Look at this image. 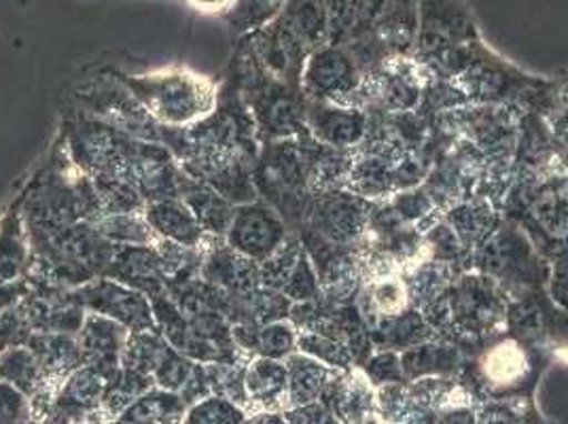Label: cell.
<instances>
[{"mask_svg": "<svg viewBox=\"0 0 568 424\" xmlns=\"http://www.w3.org/2000/svg\"><path fill=\"white\" fill-rule=\"evenodd\" d=\"M172 346L158 330L136 331L128 335L125 349L121 353V370L153 380L155 370Z\"/></svg>", "mask_w": 568, "mask_h": 424, "instance_id": "obj_36", "label": "cell"}, {"mask_svg": "<svg viewBox=\"0 0 568 424\" xmlns=\"http://www.w3.org/2000/svg\"><path fill=\"white\" fill-rule=\"evenodd\" d=\"M284 363L288 372V407H297V405L321 400L327 384L337 376V372H342V370L327 367L325 363L300 351L291 354Z\"/></svg>", "mask_w": 568, "mask_h": 424, "instance_id": "obj_33", "label": "cell"}, {"mask_svg": "<svg viewBox=\"0 0 568 424\" xmlns=\"http://www.w3.org/2000/svg\"><path fill=\"white\" fill-rule=\"evenodd\" d=\"M474 270L503 286L509 300L549 286L551 267L520 228L503 216L497 230L474 251Z\"/></svg>", "mask_w": 568, "mask_h": 424, "instance_id": "obj_6", "label": "cell"}, {"mask_svg": "<svg viewBox=\"0 0 568 424\" xmlns=\"http://www.w3.org/2000/svg\"><path fill=\"white\" fill-rule=\"evenodd\" d=\"M363 71L344 46H323L312 51L302 72V95L312 102H335L351 107Z\"/></svg>", "mask_w": 568, "mask_h": 424, "instance_id": "obj_11", "label": "cell"}, {"mask_svg": "<svg viewBox=\"0 0 568 424\" xmlns=\"http://www.w3.org/2000/svg\"><path fill=\"white\" fill-rule=\"evenodd\" d=\"M369 335L376 351L403 353L416 344L435 340V333L426 323L425 314L416 307H407L399 316L379 321L369 327Z\"/></svg>", "mask_w": 568, "mask_h": 424, "instance_id": "obj_32", "label": "cell"}, {"mask_svg": "<svg viewBox=\"0 0 568 424\" xmlns=\"http://www.w3.org/2000/svg\"><path fill=\"white\" fill-rule=\"evenodd\" d=\"M435 424H541V418L532 401H484L450 405Z\"/></svg>", "mask_w": 568, "mask_h": 424, "instance_id": "obj_24", "label": "cell"}, {"mask_svg": "<svg viewBox=\"0 0 568 424\" xmlns=\"http://www.w3.org/2000/svg\"><path fill=\"white\" fill-rule=\"evenodd\" d=\"M288 234L293 232L286 228L283 216L257 198L255 202L236 206L225 242L237 253L261 263L283 244Z\"/></svg>", "mask_w": 568, "mask_h": 424, "instance_id": "obj_16", "label": "cell"}, {"mask_svg": "<svg viewBox=\"0 0 568 424\" xmlns=\"http://www.w3.org/2000/svg\"><path fill=\"white\" fill-rule=\"evenodd\" d=\"M297 335L300 331L286 319L267 323L257 331L253 342V356H265L274 361H286L293 353H297Z\"/></svg>", "mask_w": 568, "mask_h": 424, "instance_id": "obj_43", "label": "cell"}, {"mask_svg": "<svg viewBox=\"0 0 568 424\" xmlns=\"http://www.w3.org/2000/svg\"><path fill=\"white\" fill-rule=\"evenodd\" d=\"M190 405L179 393L160 386L149 388L139 400L123 410L118 423L123 424H183Z\"/></svg>", "mask_w": 568, "mask_h": 424, "instance_id": "obj_34", "label": "cell"}, {"mask_svg": "<svg viewBox=\"0 0 568 424\" xmlns=\"http://www.w3.org/2000/svg\"><path fill=\"white\" fill-rule=\"evenodd\" d=\"M98 234L106 238L109 242L118 246L130 244H155L158 236L149 228L142 212H115V214H102L95 223H92Z\"/></svg>", "mask_w": 568, "mask_h": 424, "instance_id": "obj_37", "label": "cell"}, {"mask_svg": "<svg viewBox=\"0 0 568 424\" xmlns=\"http://www.w3.org/2000/svg\"><path fill=\"white\" fill-rule=\"evenodd\" d=\"M30 293V283L24 281H0V312L18 306Z\"/></svg>", "mask_w": 568, "mask_h": 424, "instance_id": "obj_50", "label": "cell"}, {"mask_svg": "<svg viewBox=\"0 0 568 424\" xmlns=\"http://www.w3.org/2000/svg\"><path fill=\"white\" fill-rule=\"evenodd\" d=\"M32 260L22 211L9 212L0 221V281H24Z\"/></svg>", "mask_w": 568, "mask_h": 424, "instance_id": "obj_35", "label": "cell"}, {"mask_svg": "<svg viewBox=\"0 0 568 424\" xmlns=\"http://www.w3.org/2000/svg\"><path fill=\"white\" fill-rule=\"evenodd\" d=\"M318 401H323L342 424L376 418V388L361 367L337 372Z\"/></svg>", "mask_w": 568, "mask_h": 424, "instance_id": "obj_21", "label": "cell"}, {"mask_svg": "<svg viewBox=\"0 0 568 424\" xmlns=\"http://www.w3.org/2000/svg\"><path fill=\"white\" fill-rule=\"evenodd\" d=\"M77 98L85 109V115L104 121L121 132L139 139V141L162 144V125H158L141 102L130 94V90L115 79H98L83 88H79Z\"/></svg>", "mask_w": 568, "mask_h": 424, "instance_id": "obj_10", "label": "cell"}, {"mask_svg": "<svg viewBox=\"0 0 568 424\" xmlns=\"http://www.w3.org/2000/svg\"><path fill=\"white\" fill-rule=\"evenodd\" d=\"M351 424H379L378 418H369V421H363V423H351Z\"/></svg>", "mask_w": 568, "mask_h": 424, "instance_id": "obj_53", "label": "cell"}, {"mask_svg": "<svg viewBox=\"0 0 568 424\" xmlns=\"http://www.w3.org/2000/svg\"><path fill=\"white\" fill-rule=\"evenodd\" d=\"M142 214L153 234L168 242L183 246H204L209 240V234L202 230L200 221L181 198L149 202Z\"/></svg>", "mask_w": 568, "mask_h": 424, "instance_id": "obj_25", "label": "cell"}, {"mask_svg": "<svg viewBox=\"0 0 568 424\" xmlns=\"http://www.w3.org/2000/svg\"><path fill=\"white\" fill-rule=\"evenodd\" d=\"M102 276L125 284L149 300L166 293V267L155 244L115 246L113 260Z\"/></svg>", "mask_w": 568, "mask_h": 424, "instance_id": "obj_18", "label": "cell"}, {"mask_svg": "<svg viewBox=\"0 0 568 424\" xmlns=\"http://www.w3.org/2000/svg\"><path fill=\"white\" fill-rule=\"evenodd\" d=\"M128 335L130 331L115 321L88 312L81 330L77 331V344L83 356V365H94L109 376H118Z\"/></svg>", "mask_w": 568, "mask_h": 424, "instance_id": "obj_20", "label": "cell"}, {"mask_svg": "<svg viewBox=\"0 0 568 424\" xmlns=\"http://www.w3.org/2000/svg\"><path fill=\"white\" fill-rule=\"evenodd\" d=\"M248 414L284 412L288 407V372L284 361L253 356L246 367Z\"/></svg>", "mask_w": 568, "mask_h": 424, "instance_id": "obj_23", "label": "cell"}, {"mask_svg": "<svg viewBox=\"0 0 568 424\" xmlns=\"http://www.w3.org/2000/svg\"><path fill=\"white\" fill-rule=\"evenodd\" d=\"M248 418V412L232 401L221 397H206L191 405L183 424H242Z\"/></svg>", "mask_w": 568, "mask_h": 424, "instance_id": "obj_44", "label": "cell"}, {"mask_svg": "<svg viewBox=\"0 0 568 424\" xmlns=\"http://www.w3.org/2000/svg\"><path fill=\"white\" fill-rule=\"evenodd\" d=\"M374 202L348 189H335L314 195L300 232H310L335 246L356 249L369 225Z\"/></svg>", "mask_w": 568, "mask_h": 424, "instance_id": "obj_9", "label": "cell"}, {"mask_svg": "<svg viewBox=\"0 0 568 424\" xmlns=\"http://www.w3.org/2000/svg\"><path fill=\"white\" fill-rule=\"evenodd\" d=\"M242 100L253 111L261 142L297 139L308 132L304 119L306 98L297 88L270 77L261 88L244 95Z\"/></svg>", "mask_w": 568, "mask_h": 424, "instance_id": "obj_12", "label": "cell"}, {"mask_svg": "<svg viewBox=\"0 0 568 424\" xmlns=\"http://www.w3.org/2000/svg\"><path fill=\"white\" fill-rule=\"evenodd\" d=\"M551 267L549 297L568 314V170L516 179L500 204Z\"/></svg>", "mask_w": 568, "mask_h": 424, "instance_id": "obj_1", "label": "cell"}, {"mask_svg": "<svg viewBox=\"0 0 568 424\" xmlns=\"http://www.w3.org/2000/svg\"><path fill=\"white\" fill-rule=\"evenodd\" d=\"M200 276L232 297H246L261 286L260 263L237 253L225 238L209 236L204 242Z\"/></svg>", "mask_w": 568, "mask_h": 424, "instance_id": "obj_17", "label": "cell"}, {"mask_svg": "<svg viewBox=\"0 0 568 424\" xmlns=\"http://www.w3.org/2000/svg\"><path fill=\"white\" fill-rule=\"evenodd\" d=\"M361 370L374 384V388L384 386V384L407 382L403 376L402 353H397V351H376L363 363Z\"/></svg>", "mask_w": 568, "mask_h": 424, "instance_id": "obj_46", "label": "cell"}, {"mask_svg": "<svg viewBox=\"0 0 568 424\" xmlns=\"http://www.w3.org/2000/svg\"><path fill=\"white\" fill-rule=\"evenodd\" d=\"M257 195L283 216L286 228L300 234L310 202L308 162L300 137L261 144L260 158L253 164Z\"/></svg>", "mask_w": 568, "mask_h": 424, "instance_id": "obj_5", "label": "cell"}, {"mask_svg": "<svg viewBox=\"0 0 568 424\" xmlns=\"http://www.w3.org/2000/svg\"><path fill=\"white\" fill-rule=\"evenodd\" d=\"M253 359V356H251ZM251 359H242L234 363H206V380L211 386V395L221 400L232 401L248 412L246 397V367Z\"/></svg>", "mask_w": 568, "mask_h": 424, "instance_id": "obj_40", "label": "cell"}, {"mask_svg": "<svg viewBox=\"0 0 568 424\" xmlns=\"http://www.w3.org/2000/svg\"><path fill=\"white\" fill-rule=\"evenodd\" d=\"M355 304L367 330L379 321L399 316L407 307H414L409 304L402 272L367 279L356 295Z\"/></svg>", "mask_w": 568, "mask_h": 424, "instance_id": "obj_28", "label": "cell"}, {"mask_svg": "<svg viewBox=\"0 0 568 424\" xmlns=\"http://www.w3.org/2000/svg\"><path fill=\"white\" fill-rule=\"evenodd\" d=\"M463 272L465 270H460L458 265L428 255L409 263L402 272L409 304L416 310H425L426 306L435 304Z\"/></svg>", "mask_w": 568, "mask_h": 424, "instance_id": "obj_30", "label": "cell"}, {"mask_svg": "<svg viewBox=\"0 0 568 424\" xmlns=\"http://www.w3.org/2000/svg\"><path fill=\"white\" fill-rule=\"evenodd\" d=\"M507 331L554 353L568 351V314L549 297L547 289L509 300Z\"/></svg>", "mask_w": 568, "mask_h": 424, "instance_id": "obj_14", "label": "cell"}, {"mask_svg": "<svg viewBox=\"0 0 568 424\" xmlns=\"http://www.w3.org/2000/svg\"><path fill=\"white\" fill-rule=\"evenodd\" d=\"M509 295L493 279L467 270L430 306L420 310L437 340L474 354L507 331Z\"/></svg>", "mask_w": 568, "mask_h": 424, "instance_id": "obj_2", "label": "cell"}, {"mask_svg": "<svg viewBox=\"0 0 568 424\" xmlns=\"http://www.w3.org/2000/svg\"><path fill=\"white\" fill-rule=\"evenodd\" d=\"M283 293L284 297L291 300V304H304V302H314V300L323 297L318 274H316L306 251L297 261L288 283L284 284Z\"/></svg>", "mask_w": 568, "mask_h": 424, "instance_id": "obj_45", "label": "cell"}, {"mask_svg": "<svg viewBox=\"0 0 568 424\" xmlns=\"http://www.w3.org/2000/svg\"><path fill=\"white\" fill-rule=\"evenodd\" d=\"M304 119L310 134L333 149H355L369 128V113L358 107L306 100Z\"/></svg>", "mask_w": 568, "mask_h": 424, "instance_id": "obj_19", "label": "cell"}, {"mask_svg": "<svg viewBox=\"0 0 568 424\" xmlns=\"http://www.w3.org/2000/svg\"><path fill=\"white\" fill-rule=\"evenodd\" d=\"M467 354L456 344L444 340H428L402 353L403 376L405 380L420 377H456L460 374Z\"/></svg>", "mask_w": 568, "mask_h": 424, "instance_id": "obj_29", "label": "cell"}, {"mask_svg": "<svg viewBox=\"0 0 568 424\" xmlns=\"http://www.w3.org/2000/svg\"><path fill=\"white\" fill-rule=\"evenodd\" d=\"M190 2L200 11H221V13H225L227 7L232 4V0H190Z\"/></svg>", "mask_w": 568, "mask_h": 424, "instance_id": "obj_52", "label": "cell"}, {"mask_svg": "<svg viewBox=\"0 0 568 424\" xmlns=\"http://www.w3.org/2000/svg\"><path fill=\"white\" fill-rule=\"evenodd\" d=\"M539 115L547 123L556 162L562 170H568V79L554 81L549 100Z\"/></svg>", "mask_w": 568, "mask_h": 424, "instance_id": "obj_38", "label": "cell"}, {"mask_svg": "<svg viewBox=\"0 0 568 424\" xmlns=\"http://www.w3.org/2000/svg\"><path fill=\"white\" fill-rule=\"evenodd\" d=\"M379 424H384V423H379ZM399 424H407V423H399Z\"/></svg>", "mask_w": 568, "mask_h": 424, "instance_id": "obj_55", "label": "cell"}, {"mask_svg": "<svg viewBox=\"0 0 568 424\" xmlns=\"http://www.w3.org/2000/svg\"><path fill=\"white\" fill-rule=\"evenodd\" d=\"M24 346L39 359L49 384L60 391L62 382L83 365V356L74 333L60 331H34Z\"/></svg>", "mask_w": 568, "mask_h": 424, "instance_id": "obj_26", "label": "cell"}, {"mask_svg": "<svg viewBox=\"0 0 568 424\" xmlns=\"http://www.w3.org/2000/svg\"><path fill=\"white\" fill-rule=\"evenodd\" d=\"M514 168H516V179H537V176H547L562 170L556 162L545 119L528 109L524 111L520 119Z\"/></svg>", "mask_w": 568, "mask_h": 424, "instance_id": "obj_22", "label": "cell"}, {"mask_svg": "<svg viewBox=\"0 0 568 424\" xmlns=\"http://www.w3.org/2000/svg\"><path fill=\"white\" fill-rule=\"evenodd\" d=\"M111 424H123V423H118V421H115V423H111Z\"/></svg>", "mask_w": 568, "mask_h": 424, "instance_id": "obj_54", "label": "cell"}, {"mask_svg": "<svg viewBox=\"0 0 568 424\" xmlns=\"http://www.w3.org/2000/svg\"><path fill=\"white\" fill-rule=\"evenodd\" d=\"M118 79L141 102L149 118L170 130H183L209 118L221 90L209 77L187 69L121 74Z\"/></svg>", "mask_w": 568, "mask_h": 424, "instance_id": "obj_4", "label": "cell"}, {"mask_svg": "<svg viewBox=\"0 0 568 424\" xmlns=\"http://www.w3.org/2000/svg\"><path fill=\"white\" fill-rule=\"evenodd\" d=\"M193 367H195V363L191 359L179 353V351H174V349H170L166 356L162 359L160 367L155 370L153 382H155V386H160L164 391L181 393V388L190 380Z\"/></svg>", "mask_w": 568, "mask_h": 424, "instance_id": "obj_47", "label": "cell"}, {"mask_svg": "<svg viewBox=\"0 0 568 424\" xmlns=\"http://www.w3.org/2000/svg\"><path fill=\"white\" fill-rule=\"evenodd\" d=\"M242 424H286L283 412H255Z\"/></svg>", "mask_w": 568, "mask_h": 424, "instance_id": "obj_51", "label": "cell"}, {"mask_svg": "<svg viewBox=\"0 0 568 424\" xmlns=\"http://www.w3.org/2000/svg\"><path fill=\"white\" fill-rule=\"evenodd\" d=\"M428 72L414 55L388 58L378 67L363 71L351 107L369 115H397L416 111L423 102Z\"/></svg>", "mask_w": 568, "mask_h": 424, "instance_id": "obj_8", "label": "cell"}, {"mask_svg": "<svg viewBox=\"0 0 568 424\" xmlns=\"http://www.w3.org/2000/svg\"><path fill=\"white\" fill-rule=\"evenodd\" d=\"M283 416L286 424H342L323 401H312L306 405L286 407Z\"/></svg>", "mask_w": 568, "mask_h": 424, "instance_id": "obj_49", "label": "cell"}, {"mask_svg": "<svg viewBox=\"0 0 568 424\" xmlns=\"http://www.w3.org/2000/svg\"><path fill=\"white\" fill-rule=\"evenodd\" d=\"M32 423V403L20 388L0 380V424Z\"/></svg>", "mask_w": 568, "mask_h": 424, "instance_id": "obj_48", "label": "cell"}, {"mask_svg": "<svg viewBox=\"0 0 568 424\" xmlns=\"http://www.w3.org/2000/svg\"><path fill=\"white\" fill-rule=\"evenodd\" d=\"M520 104H465L433 115L439 139L460 142L488 162H514L524 115Z\"/></svg>", "mask_w": 568, "mask_h": 424, "instance_id": "obj_7", "label": "cell"}, {"mask_svg": "<svg viewBox=\"0 0 568 424\" xmlns=\"http://www.w3.org/2000/svg\"><path fill=\"white\" fill-rule=\"evenodd\" d=\"M554 351L524 342L509 331L469 354L456 380L474 403L532 401Z\"/></svg>", "mask_w": 568, "mask_h": 424, "instance_id": "obj_3", "label": "cell"}, {"mask_svg": "<svg viewBox=\"0 0 568 424\" xmlns=\"http://www.w3.org/2000/svg\"><path fill=\"white\" fill-rule=\"evenodd\" d=\"M284 2L286 0H232L223 18L237 34L246 37L274 22L283 13Z\"/></svg>", "mask_w": 568, "mask_h": 424, "instance_id": "obj_39", "label": "cell"}, {"mask_svg": "<svg viewBox=\"0 0 568 424\" xmlns=\"http://www.w3.org/2000/svg\"><path fill=\"white\" fill-rule=\"evenodd\" d=\"M181 200L190 206L209 236H227L236 206L230 200H225L216 189L190 176L181 193Z\"/></svg>", "mask_w": 568, "mask_h": 424, "instance_id": "obj_31", "label": "cell"}, {"mask_svg": "<svg viewBox=\"0 0 568 424\" xmlns=\"http://www.w3.org/2000/svg\"><path fill=\"white\" fill-rule=\"evenodd\" d=\"M304 242L297 234H288L283 244L260 263L261 286L274 289L283 293L284 284L288 283L295 265L304 255Z\"/></svg>", "mask_w": 568, "mask_h": 424, "instance_id": "obj_41", "label": "cell"}, {"mask_svg": "<svg viewBox=\"0 0 568 424\" xmlns=\"http://www.w3.org/2000/svg\"><path fill=\"white\" fill-rule=\"evenodd\" d=\"M71 297L85 307V312L106 316L130 333L158 330L151 300L118 281L100 276L92 283L72 289Z\"/></svg>", "mask_w": 568, "mask_h": 424, "instance_id": "obj_15", "label": "cell"}, {"mask_svg": "<svg viewBox=\"0 0 568 424\" xmlns=\"http://www.w3.org/2000/svg\"><path fill=\"white\" fill-rule=\"evenodd\" d=\"M297 351L308 354L312 359L325 363L327 367H333V370L346 372V370L356 367L355 354L346 344L332 340L327 335L314 333V331H300Z\"/></svg>", "mask_w": 568, "mask_h": 424, "instance_id": "obj_42", "label": "cell"}, {"mask_svg": "<svg viewBox=\"0 0 568 424\" xmlns=\"http://www.w3.org/2000/svg\"><path fill=\"white\" fill-rule=\"evenodd\" d=\"M477 39L474 22L458 0H420L414 58L430 60Z\"/></svg>", "mask_w": 568, "mask_h": 424, "instance_id": "obj_13", "label": "cell"}, {"mask_svg": "<svg viewBox=\"0 0 568 424\" xmlns=\"http://www.w3.org/2000/svg\"><path fill=\"white\" fill-rule=\"evenodd\" d=\"M500 219L503 212L497 204L479 195L460 200L444 212V221L450 225L463 249L471 255L475 249L497 230Z\"/></svg>", "mask_w": 568, "mask_h": 424, "instance_id": "obj_27", "label": "cell"}]
</instances>
